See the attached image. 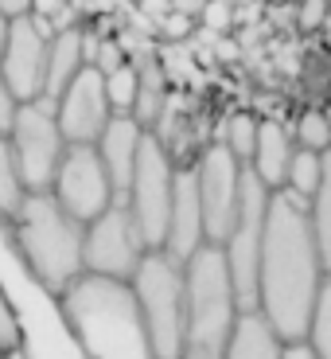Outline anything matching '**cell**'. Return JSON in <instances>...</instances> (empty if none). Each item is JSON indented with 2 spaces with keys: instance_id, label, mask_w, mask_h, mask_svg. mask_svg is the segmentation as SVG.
I'll use <instances>...</instances> for the list:
<instances>
[{
  "instance_id": "2e32d148",
  "label": "cell",
  "mask_w": 331,
  "mask_h": 359,
  "mask_svg": "<svg viewBox=\"0 0 331 359\" xmlns=\"http://www.w3.org/2000/svg\"><path fill=\"white\" fill-rule=\"evenodd\" d=\"M293 153H296V141L281 121H258V141H253L250 168L258 172V180L269 191L285 188V172H288Z\"/></svg>"
},
{
  "instance_id": "ac0fdd59",
  "label": "cell",
  "mask_w": 331,
  "mask_h": 359,
  "mask_svg": "<svg viewBox=\"0 0 331 359\" xmlns=\"http://www.w3.org/2000/svg\"><path fill=\"white\" fill-rule=\"evenodd\" d=\"M86 67V47H82V24L55 32L47 43V79H43V102H51L66 90V82Z\"/></svg>"
},
{
  "instance_id": "603a6c76",
  "label": "cell",
  "mask_w": 331,
  "mask_h": 359,
  "mask_svg": "<svg viewBox=\"0 0 331 359\" xmlns=\"http://www.w3.org/2000/svg\"><path fill=\"white\" fill-rule=\"evenodd\" d=\"M304 344L316 359H331V273L323 278L320 297H316V309H312V320H308V332Z\"/></svg>"
},
{
  "instance_id": "7c38bea8",
  "label": "cell",
  "mask_w": 331,
  "mask_h": 359,
  "mask_svg": "<svg viewBox=\"0 0 331 359\" xmlns=\"http://www.w3.org/2000/svg\"><path fill=\"white\" fill-rule=\"evenodd\" d=\"M55 27L47 16H27L8 24V43H4V59H0V74L12 86L20 102L43 98V79H47V43H51Z\"/></svg>"
},
{
  "instance_id": "7402d4cb",
  "label": "cell",
  "mask_w": 331,
  "mask_h": 359,
  "mask_svg": "<svg viewBox=\"0 0 331 359\" xmlns=\"http://www.w3.org/2000/svg\"><path fill=\"white\" fill-rule=\"evenodd\" d=\"M320 176H323V153H312V149L296 144L288 172H285V191H293L300 199H312L316 188H320Z\"/></svg>"
},
{
  "instance_id": "ab89813d",
  "label": "cell",
  "mask_w": 331,
  "mask_h": 359,
  "mask_svg": "<svg viewBox=\"0 0 331 359\" xmlns=\"http://www.w3.org/2000/svg\"><path fill=\"white\" fill-rule=\"evenodd\" d=\"M230 4H234V0H230Z\"/></svg>"
},
{
  "instance_id": "9c48e42d",
  "label": "cell",
  "mask_w": 331,
  "mask_h": 359,
  "mask_svg": "<svg viewBox=\"0 0 331 359\" xmlns=\"http://www.w3.org/2000/svg\"><path fill=\"white\" fill-rule=\"evenodd\" d=\"M8 144H12V161H16V172L24 180V188L27 191H51L59 156L66 149L51 102H43V98L20 102L16 117H12V129H8Z\"/></svg>"
},
{
  "instance_id": "8fae6325",
  "label": "cell",
  "mask_w": 331,
  "mask_h": 359,
  "mask_svg": "<svg viewBox=\"0 0 331 359\" xmlns=\"http://www.w3.org/2000/svg\"><path fill=\"white\" fill-rule=\"evenodd\" d=\"M51 196L78 223H90L94 215H101L117 199L113 180H109L94 144H66L63 156H59V168H55V180H51Z\"/></svg>"
},
{
  "instance_id": "4fadbf2b",
  "label": "cell",
  "mask_w": 331,
  "mask_h": 359,
  "mask_svg": "<svg viewBox=\"0 0 331 359\" xmlns=\"http://www.w3.org/2000/svg\"><path fill=\"white\" fill-rule=\"evenodd\" d=\"M113 117L106 98V74L98 67H82L66 90L55 98V121L66 144H94L106 129V121Z\"/></svg>"
},
{
  "instance_id": "ffe728a7",
  "label": "cell",
  "mask_w": 331,
  "mask_h": 359,
  "mask_svg": "<svg viewBox=\"0 0 331 359\" xmlns=\"http://www.w3.org/2000/svg\"><path fill=\"white\" fill-rule=\"evenodd\" d=\"M308 223H312L316 246H320V262L331 273V149L323 153V176L316 196L308 199Z\"/></svg>"
},
{
  "instance_id": "6da1fadb",
  "label": "cell",
  "mask_w": 331,
  "mask_h": 359,
  "mask_svg": "<svg viewBox=\"0 0 331 359\" xmlns=\"http://www.w3.org/2000/svg\"><path fill=\"white\" fill-rule=\"evenodd\" d=\"M323 278L328 269L308 223V199L277 188L269 196L258 254V313L277 328L285 344L304 340Z\"/></svg>"
},
{
  "instance_id": "836d02e7",
  "label": "cell",
  "mask_w": 331,
  "mask_h": 359,
  "mask_svg": "<svg viewBox=\"0 0 331 359\" xmlns=\"http://www.w3.org/2000/svg\"><path fill=\"white\" fill-rule=\"evenodd\" d=\"M31 12V0H0V16L4 20H20Z\"/></svg>"
},
{
  "instance_id": "8992f818",
  "label": "cell",
  "mask_w": 331,
  "mask_h": 359,
  "mask_svg": "<svg viewBox=\"0 0 331 359\" xmlns=\"http://www.w3.org/2000/svg\"><path fill=\"white\" fill-rule=\"evenodd\" d=\"M171 191H176V161H171L168 144L156 133H144L141 153H136L133 176L125 188V203L133 211L136 226H141L144 243L164 246V231H168V211H171Z\"/></svg>"
},
{
  "instance_id": "7a4b0ae2",
  "label": "cell",
  "mask_w": 331,
  "mask_h": 359,
  "mask_svg": "<svg viewBox=\"0 0 331 359\" xmlns=\"http://www.w3.org/2000/svg\"><path fill=\"white\" fill-rule=\"evenodd\" d=\"M59 309L86 359H156L129 281L82 269L59 293Z\"/></svg>"
},
{
  "instance_id": "e575fe53",
  "label": "cell",
  "mask_w": 331,
  "mask_h": 359,
  "mask_svg": "<svg viewBox=\"0 0 331 359\" xmlns=\"http://www.w3.org/2000/svg\"><path fill=\"white\" fill-rule=\"evenodd\" d=\"M206 8V0H171V12H183V16L199 20V12Z\"/></svg>"
},
{
  "instance_id": "d6a6232c",
  "label": "cell",
  "mask_w": 331,
  "mask_h": 359,
  "mask_svg": "<svg viewBox=\"0 0 331 359\" xmlns=\"http://www.w3.org/2000/svg\"><path fill=\"white\" fill-rule=\"evenodd\" d=\"M136 12H141V16L156 27V24H160V20L171 12V0H136Z\"/></svg>"
},
{
  "instance_id": "d4e9b609",
  "label": "cell",
  "mask_w": 331,
  "mask_h": 359,
  "mask_svg": "<svg viewBox=\"0 0 331 359\" xmlns=\"http://www.w3.org/2000/svg\"><path fill=\"white\" fill-rule=\"evenodd\" d=\"M253 141H258V117L253 114H234L223 126V144L230 149L242 164H250L253 156Z\"/></svg>"
},
{
  "instance_id": "5b68a950",
  "label": "cell",
  "mask_w": 331,
  "mask_h": 359,
  "mask_svg": "<svg viewBox=\"0 0 331 359\" xmlns=\"http://www.w3.org/2000/svg\"><path fill=\"white\" fill-rule=\"evenodd\" d=\"M133 297L141 305L144 328L153 340L156 359H179V336H183V262L168 250H148L133 269Z\"/></svg>"
},
{
  "instance_id": "74e56055",
  "label": "cell",
  "mask_w": 331,
  "mask_h": 359,
  "mask_svg": "<svg viewBox=\"0 0 331 359\" xmlns=\"http://www.w3.org/2000/svg\"><path fill=\"white\" fill-rule=\"evenodd\" d=\"M8 24H12V20L0 16V59H4V43H8Z\"/></svg>"
},
{
  "instance_id": "ba28073f",
  "label": "cell",
  "mask_w": 331,
  "mask_h": 359,
  "mask_svg": "<svg viewBox=\"0 0 331 359\" xmlns=\"http://www.w3.org/2000/svg\"><path fill=\"white\" fill-rule=\"evenodd\" d=\"M153 250L144 243L141 226H136L133 211H129L125 196H117L113 203L86 223V238H82V266L86 273H101V278H121L129 281L141 258Z\"/></svg>"
},
{
  "instance_id": "5bb4252c",
  "label": "cell",
  "mask_w": 331,
  "mask_h": 359,
  "mask_svg": "<svg viewBox=\"0 0 331 359\" xmlns=\"http://www.w3.org/2000/svg\"><path fill=\"white\" fill-rule=\"evenodd\" d=\"M203 207H199V184H195V164H176V191H171V211H168V231L164 246L171 258L188 262L203 246Z\"/></svg>"
},
{
  "instance_id": "4dcf8cb0",
  "label": "cell",
  "mask_w": 331,
  "mask_h": 359,
  "mask_svg": "<svg viewBox=\"0 0 331 359\" xmlns=\"http://www.w3.org/2000/svg\"><path fill=\"white\" fill-rule=\"evenodd\" d=\"M323 20H328V0H300V12H296L300 32H316Z\"/></svg>"
},
{
  "instance_id": "d6986e66",
  "label": "cell",
  "mask_w": 331,
  "mask_h": 359,
  "mask_svg": "<svg viewBox=\"0 0 331 359\" xmlns=\"http://www.w3.org/2000/svg\"><path fill=\"white\" fill-rule=\"evenodd\" d=\"M136 102H133V117L141 121L148 133L160 126V109H164V94H168V82H164L160 59L153 55V47H144V55L136 59Z\"/></svg>"
},
{
  "instance_id": "1f68e13d",
  "label": "cell",
  "mask_w": 331,
  "mask_h": 359,
  "mask_svg": "<svg viewBox=\"0 0 331 359\" xmlns=\"http://www.w3.org/2000/svg\"><path fill=\"white\" fill-rule=\"evenodd\" d=\"M16 109H20V98L12 94V86L4 82V74H0V133H8V129H12Z\"/></svg>"
},
{
  "instance_id": "d590c367",
  "label": "cell",
  "mask_w": 331,
  "mask_h": 359,
  "mask_svg": "<svg viewBox=\"0 0 331 359\" xmlns=\"http://www.w3.org/2000/svg\"><path fill=\"white\" fill-rule=\"evenodd\" d=\"M63 4H66V0H31V12H36V16H47V20H51L55 12L63 8Z\"/></svg>"
},
{
  "instance_id": "e0dca14e",
  "label": "cell",
  "mask_w": 331,
  "mask_h": 359,
  "mask_svg": "<svg viewBox=\"0 0 331 359\" xmlns=\"http://www.w3.org/2000/svg\"><path fill=\"white\" fill-rule=\"evenodd\" d=\"M223 359H285V340L258 309H246L234 324Z\"/></svg>"
},
{
  "instance_id": "484cf974",
  "label": "cell",
  "mask_w": 331,
  "mask_h": 359,
  "mask_svg": "<svg viewBox=\"0 0 331 359\" xmlns=\"http://www.w3.org/2000/svg\"><path fill=\"white\" fill-rule=\"evenodd\" d=\"M106 98L113 114H133V102H136V67L129 59L125 67L106 74Z\"/></svg>"
},
{
  "instance_id": "f1b7e54d",
  "label": "cell",
  "mask_w": 331,
  "mask_h": 359,
  "mask_svg": "<svg viewBox=\"0 0 331 359\" xmlns=\"http://www.w3.org/2000/svg\"><path fill=\"white\" fill-rule=\"evenodd\" d=\"M199 24L206 27V32H230V24H234V4L230 0H206V8L199 12Z\"/></svg>"
},
{
  "instance_id": "8d00e7d4",
  "label": "cell",
  "mask_w": 331,
  "mask_h": 359,
  "mask_svg": "<svg viewBox=\"0 0 331 359\" xmlns=\"http://www.w3.org/2000/svg\"><path fill=\"white\" fill-rule=\"evenodd\" d=\"M285 359H316V355L308 351L304 340H296V344H285Z\"/></svg>"
},
{
  "instance_id": "9a60e30c",
  "label": "cell",
  "mask_w": 331,
  "mask_h": 359,
  "mask_svg": "<svg viewBox=\"0 0 331 359\" xmlns=\"http://www.w3.org/2000/svg\"><path fill=\"white\" fill-rule=\"evenodd\" d=\"M144 133H148V129H144L133 114H113L106 121V129H101V137L94 141L109 180H113L117 196H125V188H129V176H133V164H136V153H141Z\"/></svg>"
},
{
  "instance_id": "cb8c5ba5",
  "label": "cell",
  "mask_w": 331,
  "mask_h": 359,
  "mask_svg": "<svg viewBox=\"0 0 331 359\" xmlns=\"http://www.w3.org/2000/svg\"><path fill=\"white\" fill-rule=\"evenodd\" d=\"M293 141L300 149H312V153H328L331 149V117L323 109H304L293 129Z\"/></svg>"
},
{
  "instance_id": "3957f363",
  "label": "cell",
  "mask_w": 331,
  "mask_h": 359,
  "mask_svg": "<svg viewBox=\"0 0 331 359\" xmlns=\"http://www.w3.org/2000/svg\"><path fill=\"white\" fill-rule=\"evenodd\" d=\"M242 316L223 246L203 243L183 262V336L179 359H223L234 324Z\"/></svg>"
},
{
  "instance_id": "44dd1931",
  "label": "cell",
  "mask_w": 331,
  "mask_h": 359,
  "mask_svg": "<svg viewBox=\"0 0 331 359\" xmlns=\"http://www.w3.org/2000/svg\"><path fill=\"white\" fill-rule=\"evenodd\" d=\"M27 188L16 172V161H12V144H8V133H0V226H8L16 219L20 203H24Z\"/></svg>"
},
{
  "instance_id": "f35d334b",
  "label": "cell",
  "mask_w": 331,
  "mask_h": 359,
  "mask_svg": "<svg viewBox=\"0 0 331 359\" xmlns=\"http://www.w3.org/2000/svg\"><path fill=\"white\" fill-rule=\"evenodd\" d=\"M0 359H8V351H4V348H0Z\"/></svg>"
},
{
  "instance_id": "277c9868",
  "label": "cell",
  "mask_w": 331,
  "mask_h": 359,
  "mask_svg": "<svg viewBox=\"0 0 331 359\" xmlns=\"http://www.w3.org/2000/svg\"><path fill=\"white\" fill-rule=\"evenodd\" d=\"M12 238L31 269V278L47 289V293H63L82 269V238H86V223L66 215L59 199L51 191H27L20 203L16 219H12Z\"/></svg>"
},
{
  "instance_id": "4316f807",
  "label": "cell",
  "mask_w": 331,
  "mask_h": 359,
  "mask_svg": "<svg viewBox=\"0 0 331 359\" xmlns=\"http://www.w3.org/2000/svg\"><path fill=\"white\" fill-rule=\"evenodd\" d=\"M129 63V51L121 47V39H109V36H98V43H94V55H90V67H98L101 74L117 71V67Z\"/></svg>"
},
{
  "instance_id": "83f0119b",
  "label": "cell",
  "mask_w": 331,
  "mask_h": 359,
  "mask_svg": "<svg viewBox=\"0 0 331 359\" xmlns=\"http://www.w3.org/2000/svg\"><path fill=\"white\" fill-rule=\"evenodd\" d=\"M20 320H16V309H12V301L4 297V289H0V348L4 351H20Z\"/></svg>"
},
{
  "instance_id": "52a82bcc",
  "label": "cell",
  "mask_w": 331,
  "mask_h": 359,
  "mask_svg": "<svg viewBox=\"0 0 331 359\" xmlns=\"http://www.w3.org/2000/svg\"><path fill=\"white\" fill-rule=\"evenodd\" d=\"M269 196L273 191L246 164L242 207H238V219H234L230 234H226V243H223V258H226V269H230V281H234V293H238L242 313L246 309H258V254H261V234H265Z\"/></svg>"
},
{
  "instance_id": "f546056e",
  "label": "cell",
  "mask_w": 331,
  "mask_h": 359,
  "mask_svg": "<svg viewBox=\"0 0 331 359\" xmlns=\"http://www.w3.org/2000/svg\"><path fill=\"white\" fill-rule=\"evenodd\" d=\"M191 24H195V20L183 16V12H168V16L156 24V36H160V39H188L191 36Z\"/></svg>"
},
{
  "instance_id": "30bf717a",
  "label": "cell",
  "mask_w": 331,
  "mask_h": 359,
  "mask_svg": "<svg viewBox=\"0 0 331 359\" xmlns=\"http://www.w3.org/2000/svg\"><path fill=\"white\" fill-rule=\"evenodd\" d=\"M242 172H246V164L223 141H215L195 161L199 207H203V238L211 246H223L234 219H238V207H242Z\"/></svg>"
}]
</instances>
